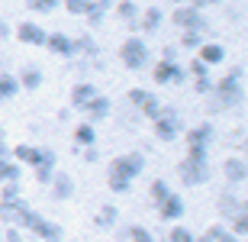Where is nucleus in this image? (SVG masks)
Here are the masks:
<instances>
[{
	"mask_svg": "<svg viewBox=\"0 0 248 242\" xmlns=\"http://www.w3.org/2000/svg\"><path fill=\"white\" fill-rule=\"evenodd\" d=\"M242 94H245V71L235 68L229 75H222L219 81H213V103H216V110H235V103L242 100Z\"/></svg>",
	"mask_w": 248,
	"mask_h": 242,
	"instance_id": "f257e3e1",
	"label": "nucleus"
},
{
	"mask_svg": "<svg viewBox=\"0 0 248 242\" xmlns=\"http://www.w3.org/2000/svg\"><path fill=\"white\" fill-rule=\"evenodd\" d=\"M16 226L23 229V233H32L39 242H62L64 239V229H62V226L52 223L48 216H42L39 210H32L29 204H26V210L19 213V223Z\"/></svg>",
	"mask_w": 248,
	"mask_h": 242,
	"instance_id": "f03ea898",
	"label": "nucleus"
},
{
	"mask_svg": "<svg viewBox=\"0 0 248 242\" xmlns=\"http://www.w3.org/2000/svg\"><path fill=\"white\" fill-rule=\"evenodd\" d=\"M177 175L187 187H200L210 181V152L203 149H187L184 161L177 165Z\"/></svg>",
	"mask_w": 248,
	"mask_h": 242,
	"instance_id": "7ed1b4c3",
	"label": "nucleus"
},
{
	"mask_svg": "<svg viewBox=\"0 0 248 242\" xmlns=\"http://www.w3.org/2000/svg\"><path fill=\"white\" fill-rule=\"evenodd\" d=\"M219 213L232 223L229 233H235L239 239H245V233H248V207H245L242 197H235V191H226V194L219 197Z\"/></svg>",
	"mask_w": 248,
	"mask_h": 242,
	"instance_id": "20e7f679",
	"label": "nucleus"
},
{
	"mask_svg": "<svg viewBox=\"0 0 248 242\" xmlns=\"http://www.w3.org/2000/svg\"><path fill=\"white\" fill-rule=\"evenodd\" d=\"M10 159L16 165H29V168H42V165H58L55 159V149L48 145H29V142H19L10 149Z\"/></svg>",
	"mask_w": 248,
	"mask_h": 242,
	"instance_id": "39448f33",
	"label": "nucleus"
},
{
	"mask_svg": "<svg viewBox=\"0 0 248 242\" xmlns=\"http://www.w3.org/2000/svg\"><path fill=\"white\" fill-rule=\"evenodd\" d=\"M120 62L129 68V71H145L148 62H152V48L142 36H129L120 46Z\"/></svg>",
	"mask_w": 248,
	"mask_h": 242,
	"instance_id": "423d86ee",
	"label": "nucleus"
},
{
	"mask_svg": "<svg viewBox=\"0 0 248 242\" xmlns=\"http://www.w3.org/2000/svg\"><path fill=\"white\" fill-rule=\"evenodd\" d=\"M152 123H155V139L158 142H174V139H181V132H184L181 113H177L174 107H161V113H158Z\"/></svg>",
	"mask_w": 248,
	"mask_h": 242,
	"instance_id": "0eeeda50",
	"label": "nucleus"
},
{
	"mask_svg": "<svg viewBox=\"0 0 248 242\" xmlns=\"http://www.w3.org/2000/svg\"><path fill=\"white\" fill-rule=\"evenodd\" d=\"M171 23H174L181 32H184V29H190V32H206V29H210L206 13L197 10L193 3H177V10L171 13Z\"/></svg>",
	"mask_w": 248,
	"mask_h": 242,
	"instance_id": "6e6552de",
	"label": "nucleus"
},
{
	"mask_svg": "<svg viewBox=\"0 0 248 242\" xmlns=\"http://www.w3.org/2000/svg\"><path fill=\"white\" fill-rule=\"evenodd\" d=\"M142 171H145V155H142V152H123V155H116V159L110 161V168H107V175L129 177L132 184H136V177H142Z\"/></svg>",
	"mask_w": 248,
	"mask_h": 242,
	"instance_id": "1a4fd4ad",
	"label": "nucleus"
},
{
	"mask_svg": "<svg viewBox=\"0 0 248 242\" xmlns=\"http://www.w3.org/2000/svg\"><path fill=\"white\" fill-rule=\"evenodd\" d=\"M129 103H132L136 113H142L145 120H155L158 113H161V100H158V94L145 91V87H132V91H129Z\"/></svg>",
	"mask_w": 248,
	"mask_h": 242,
	"instance_id": "9d476101",
	"label": "nucleus"
},
{
	"mask_svg": "<svg viewBox=\"0 0 248 242\" xmlns=\"http://www.w3.org/2000/svg\"><path fill=\"white\" fill-rule=\"evenodd\" d=\"M152 78H155V84H161V87H174V84L187 81V68L181 65V62H158V65L152 68Z\"/></svg>",
	"mask_w": 248,
	"mask_h": 242,
	"instance_id": "9b49d317",
	"label": "nucleus"
},
{
	"mask_svg": "<svg viewBox=\"0 0 248 242\" xmlns=\"http://www.w3.org/2000/svg\"><path fill=\"white\" fill-rule=\"evenodd\" d=\"M187 149H203V152H210L213 139H216V129H213V123H197V126H190L187 129Z\"/></svg>",
	"mask_w": 248,
	"mask_h": 242,
	"instance_id": "f8f14e48",
	"label": "nucleus"
},
{
	"mask_svg": "<svg viewBox=\"0 0 248 242\" xmlns=\"http://www.w3.org/2000/svg\"><path fill=\"white\" fill-rule=\"evenodd\" d=\"M46 48L52 52V55H58V58H74L78 55V52H74V36H68V32H48Z\"/></svg>",
	"mask_w": 248,
	"mask_h": 242,
	"instance_id": "ddd939ff",
	"label": "nucleus"
},
{
	"mask_svg": "<svg viewBox=\"0 0 248 242\" xmlns=\"http://www.w3.org/2000/svg\"><path fill=\"white\" fill-rule=\"evenodd\" d=\"M13 36L19 39V42H26V46H46V29L39 26V23H29V19H23L16 29H13Z\"/></svg>",
	"mask_w": 248,
	"mask_h": 242,
	"instance_id": "4468645a",
	"label": "nucleus"
},
{
	"mask_svg": "<svg viewBox=\"0 0 248 242\" xmlns=\"http://www.w3.org/2000/svg\"><path fill=\"white\" fill-rule=\"evenodd\" d=\"M48 187H52V200H71L74 197V177L68 175V171H55L52 175V181H48Z\"/></svg>",
	"mask_w": 248,
	"mask_h": 242,
	"instance_id": "2eb2a0df",
	"label": "nucleus"
},
{
	"mask_svg": "<svg viewBox=\"0 0 248 242\" xmlns=\"http://www.w3.org/2000/svg\"><path fill=\"white\" fill-rule=\"evenodd\" d=\"M222 175H226V181H229V184L242 187V184H245V177H248V161H245V155H232V159H226Z\"/></svg>",
	"mask_w": 248,
	"mask_h": 242,
	"instance_id": "dca6fc26",
	"label": "nucleus"
},
{
	"mask_svg": "<svg viewBox=\"0 0 248 242\" xmlns=\"http://www.w3.org/2000/svg\"><path fill=\"white\" fill-rule=\"evenodd\" d=\"M158 216L165 220V223H177L181 216H184V197L181 194H168L161 204H158Z\"/></svg>",
	"mask_w": 248,
	"mask_h": 242,
	"instance_id": "f3484780",
	"label": "nucleus"
},
{
	"mask_svg": "<svg viewBox=\"0 0 248 242\" xmlns=\"http://www.w3.org/2000/svg\"><path fill=\"white\" fill-rule=\"evenodd\" d=\"M197 58H200L206 68H216V65H222V62H226V46H222V42H210V39H206V42L197 48Z\"/></svg>",
	"mask_w": 248,
	"mask_h": 242,
	"instance_id": "a211bd4d",
	"label": "nucleus"
},
{
	"mask_svg": "<svg viewBox=\"0 0 248 242\" xmlns=\"http://www.w3.org/2000/svg\"><path fill=\"white\" fill-rule=\"evenodd\" d=\"M110 110H113V103H110V97H103V94H97L87 107H84L81 113H87V123L91 126H97V123H103L107 116H110Z\"/></svg>",
	"mask_w": 248,
	"mask_h": 242,
	"instance_id": "6ab92c4d",
	"label": "nucleus"
},
{
	"mask_svg": "<svg viewBox=\"0 0 248 242\" xmlns=\"http://www.w3.org/2000/svg\"><path fill=\"white\" fill-rule=\"evenodd\" d=\"M16 81H19V91H39L42 81H46V75H42L39 65H23L19 75H16Z\"/></svg>",
	"mask_w": 248,
	"mask_h": 242,
	"instance_id": "aec40b11",
	"label": "nucleus"
},
{
	"mask_svg": "<svg viewBox=\"0 0 248 242\" xmlns=\"http://www.w3.org/2000/svg\"><path fill=\"white\" fill-rule=\"evenodd\" d=\"M97 94H100V91H97L91 81H78L71 87V110H84V107H87Z\"/></svg>",
	"mask_w": 248,
	"mask_h": 242,
	"instance_id": "412c9836",
	"label": "nucleus"
},
{
	"mask_svg": "<svg viewBox=\"0 0 248 242\" xmlns=\"http://www.w3.org/2000/svg\"><path fill=\"white\" fill-rule=\"evenodd\" d=\"M23 210H26V200H23V197H16V200H0V223L16 226Z\"/></svg>",
	"mask_w": 248,
	"mask_h": 242,
	"instance_id": "4be33fe9",
	"label": "nucleus"
},
{
	"mask_svg": "<svg viewBox=\"0 0 248 242\" xmlns=\"http://www.w3.org/2000/svg\"><path fill=\"white\" fill-rule=\"evenodd\" d=\"M161 23H165V10H158V7H148L139 13V26L145 29V32H158Z\"/></svg>",
	"mask_w": 248,
	"mask_h": 242,
	"instance_id": "5701e85b",
	"label": "nucleus"
},
{
	"mask_svg": "<svg viewBox=\"0 0 248 242\" xmlns=\"http://www.w3.org/2000/svg\"><path fill=\"white\" fill-rule=\"evenodd\" d=\"M120 239L123 242H155V233L148 229V226H142V223H132V226H126L120 233Z\"/></svg>",
	"mask_w": 248,
	"mask_h": 242,
	"instance_id": "b1692460",
	"label": "nucleus"
},
{
	"mask_svg": "<svg viewBox=\"0 0 248 242\" xmlns=\"http://www.w3.org/2000/svg\"><path fill=\"white\" fill-rule=\"evenodd\" d=\"M116 220H120V210H116L113 204H107V207H100V210H97L93 226H97V229H116Z\"/></svg>",
	"mask_w": 248,
	"mask_h": 242,
	"instance_id": "393cba45",
	"label": "nucleus"
},
{
	"mask_svg": "<svg viewBox=\"0 0 248 242\" xmlns=\"http://www.w3.org/2000/svg\"><path fill=\"white\" fill-rule=\"evenodd\" d=\"M113 10H116V16H120L123 23H132V26L139 23V13H142L136 0H116V3H113Z\"/></svg>",
	"mask_w": 248,
	"mask_h": 242,
	"instance_id": "a878e982",
	"label": "nucleus"
},
{
	"mask_svg": "<svg viewBox=\"0 0 248 242\" xmlns=\"http://www.w3.org/2000/svg\"><path fill=\"white\" fill-rule=\"evenodd\" d=\"M74 145H78V149H91V145H97V129H93L87 120L74 129Z\"/></svg>",
	"mask_w": 248,
	"mask_h": 242,
	"instance_id": "bb28decb",
	"label": "nucleus"
},
{
	"mask_svg": "<svg viewBox=\"0 0 248 242\" xmlns=\"http://www.w3.org/2000/svg\"><path fill=\"white\" fill-rule=\"evenodd\" d=\"M19 177H23V165H16L13 159L0 161V184H19Z\"/></svg>",
	"mask_w": 248,
	"mask_h": 242,
	"instance_id": "cd10ccee",
	"label": "nucleus"
},
{
	"mask_svg": "<svg viewBox=\"0 0 248 242\" xmlns=\"http://www.w3.org/2000/svg\"><path fill=\"white\" fill-rule=\"evenodd\" d=\"M74 52L78 55H87V58H97L100 55V46L93 36H74Z\"/></svg>",
	"mask_w": 248,
	"mask_h": 242,
	"instance_id": "c85d7f7f",
	"label": "nucleus"
},
{
	"mask_svg": "<svg viewBox=\"0 0 248 242\" xmlns=\"http://www.w3.org/2000/svg\"><path fill=\"white\" fill-rule=\"evenodd\" d=\"M19 94V81L10 71H0V100H13Z\"/></svg>",
	"mask_w": 248,
	"mask_h": 242,
	"instance_id": "c756f323",
	"label": "nucleus"
},
{
	"mask_svg": "<svg viewBox=\"0 0 248 242\" xmlns=\"http://www.w3.org/2000/svg\"><path fill=\"white\" fill-rule=\"evenodd\" d=\"M203 42H206V36H203V32H190V29H184V32H181V42H177V46L184 48V52H197V48H200Z\"/></svg>",
	"mask_w": 248,
	"mask_h": 242,
	"instance_id": "7c9ffc66",
	"label": "nucleus"
},
{
	"mask_svg": "<svg viewBox=\"0 0 248 242\" xmlns=\"http://www.w3.org/2000/svg\"><path fill=\"white\" fill-rule=\"evenodd\" d=\"M84 19H87V26H100L103 19H107V7H100V3H97V0H93L91 7H87V13H84Z\"/></svg>",
	"mask_w": 248,
	"mask_h": 242,
	"instance_id": "2f4dec72",
	"label": "nucleus"
},
{
	"mask_svg": "<svg viewBox=\"0 0 248 242\" xmlns=\"http://www.w3.org/2000/svg\"><path fill=\"white\" fill-rule=\"evenodd\" d=\"M107 187H110L113 194H129V191H132V181H129V177H120V175H107Z\"/></svg>",
	"mask_w": 248,
	"mask_h": 242,
	"instance_id": "473e14b6",
	"label": "nucleus"
},
{
	"mask_svg": "<svg viewBox=\"0 0 248 242\" xmlns=\"http://www.w3.org/2000/svg\"><path fill=\"white\" fill-rule=\"evenodd\" d=\"M148 191H152V200H155V204H161L168 194H174V191H171V184H168V181H161V177H155Z\"/></svg>",
	"mask_w": 248,
	"mask_h": 242,
	"instance_id": "72a5a7b5",
	"label": "nucleus"
},
{
	"mask_svg": "<svg viewBox=\"0 0 248 242\" xmlns=\"http://www.w3.org/2000/svg\"><path fill=\"white\" fill-rule=\"evenodd\" d=\"M29 10H36V13H55L62 7V0H26Z\"/></svg>",
	"mask_w": 248,
	"mask_h": 242,
	"instance_id": "f704fd0d",
	"label": "nucleus"
},
{
	"mask_svg": "<svg viewBox=\"0 0 248 242\" xmlns=\"http://www.w3.org/2000/svg\"><path fill=\"white\" fill-rule=\"evenodd\" d=\"M91 3H93V0H62V7L68 10V13H74V16H84Z\"/></svg>",
	"mask_w": 248,
	"mask_h": 242,
	"instance_id": "c9c22d12",
	"label": "nucleus"
},
{
	"mask_svg": "<svg viewBox=\"0 0 248 242\" xmlns=\"http://www.w3.org/2000/svg\"><path fill=\"white\" fill-rule=\"evenodd\" d=\"M226 233H229V226H226V223H210L203 236H206L210 242H222V236H226Z\"/></svg>",
	"mask_w": 248,
	"mask_h": 242,
	"instance_id": "e433bc0d",
	"label": "nucleus"
},
{
	"mask_svg": "<svg viewBox=\"0 0 248 242\" xmlns=\"http://www.w3.org/2000/svg\"><path fill=\"white\" fill-rule=\"evenodd\" d=\"M193 239V233L187 229V226H171V233H168V242H190Z\"/></svg>",
	"mask_w": 248,
	"mask_h": 242,
	"instance_id": "4c0bfd02",
	"label": "nucleus"
},
{
	"mask_svg": "<svg viewBox=\"0 0 248 242\" xmlns=\"http://www.w3.org/2000/svg\"><path fill=\"white\" fill-rule=\"evenodd\" d=\"M58 168L55 165H42V168H32V175H36V181L39 184H46L48 187V181H52V175H55Z\"/></svg>",
	"mask_w": 248,
	"mask_h": 242,
	"instance_id": "58836bf2",
	"label": "nucleus"
},
{
	"mask_svg": "<svg viewBox=\"0 0 248 242\" xmlns=\"http://www.w3.org/2000/svg\"><path fill=\"white\" fill-rule=\"evenodd\" d=\"M187 78H210V68L203 65L200 58H193L190 65H187Z\"/></svg>",
	"mask_w": 248,
	"mask_h": 242,
	"instance_id": "ea45409f",
	"label": "nucleus"
},
{
	"mask_svg": "<svg viewBox=\"0 0 248 242\" xmlns=\"http://www.w3.org/2000/svg\"><path fill=\"white\" fill-rule=\"evenodd\" d=\"M0 242H26V239H23L19 226H7V229H0Z\"/></svg>",
	"mask_w": 248,
	"mask_h": 242,
	"instance_id": "a19ab883",
	"label": "nucleus"
},
{
	"mask_svg": "<svg viewBox=\"0 0 248 242\" xmlns=\"http://www.w3.org/2000/svg\"><path fill=\"white\" fill-rule=\"evenodd\" d=\"M3 191H0V200H16V197H23V191H19V184H0Z\"/></svg>",
	"mask_w": 248,
	"mask_h": 242,
	"instance_id": "79ce46f5",
	"label": "nucleus"
},
{
	"mask_svg": "<svg viewBox=\"0 0 248 242\" xmlns=\"http://www.w3.org/2000/svg\"><path fill=\"white\" fill-rule=\"evenodd\" d=\"M193 91L197 94H210L213 91V78H193Z\"/></svg>",
	"mask_w": 248,
	"mask_h": 242,
	"instance_id": "37998d69",
	"label": "nucleus"
},
{
	"mask_svg": "<svg viewBox=\"0 0 248 242\" xmlns=\"http://www.w3.org/2000/svg\"><path fill=\"white\" fill-rule=\"evenodd\" d=\"M232 145H235L239 155H242V149H245V126H239V132H232Z\"/></svg>",
	"mask_w": 248,
	"mask_h": 242,
	"instance_id": "c03bdc74",
	"label": "nucleus"
},
{
	"mask_svg": "<svg viewBox=\"0 0 248 242\" xmlns=\"http://www.w3.org/2000/svg\"><path fill=\"white\" fill-rule=\"evenodd\" d=\"M161 62H177V46H165L161 48Z\"/></svg>",
	"mask_w": 248,
	"mask_h": 242,
	"instance_id": "a18cd8bd",
	"label": "nucleus"
},
{
	"mask_svg": "<svg viewBox=\"0 0 248 242\" xmlns=\"http://www.w3.org/2000/svg\"><path fill=\"white\" fill-rule=\"evenodd\" d=\"M84 152V161H87V165H93V161L100 159V152H97V145H91V149H81Z\"/></svg>",
	"mask_w": 248,
	"mask_h": 242,
	"instance_id": "49530a36",
	"label": "nucleus"
},
{
	"mask_svg": "<svg viewBox=\"0 0 248 242\" xmlns=\"http://www.w3.org/2000/svg\"><path fill=\"white\" fill-rule=\"evenodd\" d=\"M190 3H193V7H197V10H206V7H210V3H222V0H190Z\"/></svg>",
	"mask_w": 248,
	"mask_h": 242,
	"instance_id": "de8ad7c7",
	"label": "nucleus"
},
{
	"mask_svg": "<svg viewBox=\"0 0 248 242\" xmlns=\"http://www.w3.org/2000/svg\"><path fill=\"white\" fill-rule=\"evenodd\" d=\"M10 36H13V29H10L7 23H3V19H0V39H10Z\"/></svg>",
	"mask_w": 248,
	"mask_h": 242,
	"instance_id": "09e8293b",
	"label": "nucleus"
},
{
	"mask_svg": "<svg viewBox=\"0 0 248 242\" xmlns=\"http://www.w3.org/2000/svg\"><path fill=\"white\" fill-rule=\"evenodd\" d=\"M10 159V145L7 142H0V161H7Z\"/></svg>",
	"mask_w": 248,
	"mask_h": 242,
	"instance_id": "8fccbe9b",
	"label": "nucleus"
},
{
	"mask_svg": "<svg viewBox=\"0 0 248 242\" xmlns=\"http://www.w3.org/2000/svg\"><path fill=\"white\" fill-rule=\"evenodd\" d=\"M71 113H74L71 107H68V110H62V113H58V123H68V120H71Z\"/></svg>",
	"mask_w": 248,
	"mask_h": 242,
	"instance_id": "3c124183",
	"label": "nucleus"
},
{
	"mask_svg": "<svg viewBox=\"0 0 248 242\" xmlns=\"http://www.w3.org/2000/svg\"><path fill=\"white\" fill-rule=\"evenodd\" d=\"M222 242H242V239L235 233H226V236H222Z\"/></svg>",
	"mask_w": 248,
	"mask_h": 242,
	"instance_id": "603ef678",
	"label": "nucleus"
},
{
	"mask_svg": "<svg viewBox=\"0 0 248 242\" xmlns=\"http://www.w3.org/2000/svg\"><path fill=\"white\" fill-rule=\"evenodd\" d=\"M97 3H100V7H107V10H113V3H116V0H97Z\"/></svg>",
	"mask_w": 248,
	"mask_h": 242,
	"instance_id": "864d4df0",
	"label": "nucleus"
},
{
	"mask_svg": "<svg viewBox=\"0 0 248 242\" xmlns=\"http://www.w3.org/2000/svg\"><path fill=\"white\" fill-rule=\"evenodd\" d=\"M0 142H7V129H3V123H0Z\"/></svg>",
	"mask_w": 248,
	"mask_h": 242,
	"instance_id": "5fc2aeb1",
	"label": "nucleus"
},
{
	"mask_svg": "<svg viewBox=\"0 0 248 242\" xmlns=\"http://www.w3.org/2000/svg\"><path fill=\"white\" fill-rule=\"evenodd\" d=\"M197 242H210V239H206V236H197Z\"/></svg>",
	"mask_w": 248,
	"mask_h": 242,
	"instance_id": "6e6d98bb",
	"label": "nucleus"
},
{
	"mask_svg": "<svg viewBox=\"0 0 248 242\" xmlns=\"http://www.w3.org/2000/svg\"><path fill=\"white\" fill-rule=\"evenodd\" d=\"M174 3H190V0H174Z\"/></svg>",
	"mask_w": 248,
	"mask_h": 242,
	"instance_id": "4d7b16f0",
	"label": "nucleus"
},
{
	"mask_svg": "<svg viewBox=\"0 0 248 242\" xmlns=\"http://www.w3.org/2000/svg\"><path fill=\"white\" fill-rule=\"evenodd\" d=\"M190 242H197V236H193V239H190Z\"/></svg>",
	"mask_w": 248,
	"mask_h": 242,
	"instance_id": "13d9d810",
	"label": "nucleus"
}]
</instances>
